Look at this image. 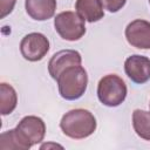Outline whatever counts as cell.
Masks as SVG:
<instances>
[{
  "label": "cell",
  "instance_id": "4",
  "mask_svg": "<svg viewBox=\"0 0 150 150\" xmlns=\"http://www.w3.org/2000/svg\"><path fill=\"white\" fill-rule=\"evenodd\" d=\"M54 27L57 34L68 41H76L86 33L84 20L71 11L59 13L54 19Z\"/></svg>",
  "mask_w": 150,
  "mask_h": 150
},
{
  "label": "cell",
  "instance_id": "13",
  "mask_svg": "<svg viewBox=\"0 0 150 150\" xmlns=\"http://www.w3.org/2000/svg\"><path fill=\"white\" fill-rule=\"evenodd\" d=\"M18 103V96L11 84L2 82L0 84V112L1 115L11 114Z\"/></svg>",
  "mask_w": 150,
  "mask_h": 150
},
{
  "label": "cell",
  "instance_id": "14",
  "mask_svg": "<svg viewBox=\"0 0 150 150\" xmlns=\"http://www.w3.org/2000/svg\"><path fill=\"white\" fill-rule=\"evenodd\" d=\"M132 125L141 138L150 141V112L136 109L132 112Z\"/></svg>",
  "mask_w": 150,
  "mask_h": 150
},
{
  "label": "cell",
  "instance_id": "9",
  "mask_svg": "<svg viewBox=\"0 0 150 150\" xmlns=\"http://www.w3.org/2000/svg\"><path fill=\"white\" fill-rule=\"evenodd\" d=\"M21 136L32 145L40 143L46 134V125L42 118L38 116H26L16 125Z\"/></svg>",
  "mask_w": 150,
  "mask_h": 150
},
{
  "label": "cell",
  "instance_id": "8",
  "mask_svg": "<svg viewBox=\"0 0 150 150\" xmlns=\"http://www.w3.org/2000/svg\"><path fill=\"white\" fill-rule=\"evenodd\" d=\"M124 70L128 77L138 84L150 80V59L142 55H131L124 62Z\"/></svg>",
  "mask_w": 150,
  "mask_h": 150
},
{
  "label": "cell",
  "instance_id": "7",
  "mask_svg": "<svg viewBox=\"0 0 150 150\" xmlns=\"http://www.w3.org/2000/svg\"><path fill=\"white\" fill-rule=\"evenodd\" d=\"M128 42L139 49H150V22L137 19L131 21L125 28Z\"/></svg>",
  "mask_w": 150,
  "mask_h": 150
},
{
  "label": "cell",
  "instance_id": "2",
  "mask_svg": "<svg viewBox=\"0 0 150 150\" xmlns=\"http://www.w3.org/2000/svg\"><path fill=\"white\" fill-rule=\"evenodd\" d=\"M60 95L69 101L80 98L88 84V75L86 69L80 66H73L63 70L57 77Z\"/></svg>",
  "mask_w": 150,
  "mask_h": 150
},
{
  "label": "cell",
  "instance_id": "15",
  "mask_svg": "<svg viewBox=\"0 0 150 150\" xmlns=\"http://www.w3.org/2000/svg\"><path fill=\"white\" fill-rule=\"evenodd\" d=\"M103 8H105L107 11L115 13L117 11H120L124 5L127 0H100Z\"/></svg>",
  "mask_w": 150,
  "mask_h": 150
},
{
  "label": "cell",
  "instance_id": "6",
  "mask_svg": "<svg viewBox=\"0 0 150 150\" xmlns=\"http://www.w3.org/2000/svg\"><path fill=\"white\" fill-rule=\"evenodd\" d=\"M82 57L79 52L73 49H64L55 53L48 62V71L54 80H57L60 74L69 67L80 66Z\"/></svg>",
  "mask_w": 150,
  "mask_h": 150
},
{
  "label": "cell",
  "instance_id": "16",
  "mask_svg": "<svg viewBox=\"0 0 150 150\" xmlns=\"http://www.w3.org/2000/svg\"><path fill=\"white\" fill-rule=\"evenodd\" d=\"M16 0H0V11H1V14H0V18H5L7 14H9L13 8H14V5H15Z\"/></svg>",
  "mask_w": 150,
  "mask_h": 150
},
{
  "label": "cell",
  "instance_id": "5",
  "mask_svg": "<svg viewBox=\"0 0 150 150\" xmlns=\"http://www.w3.org/2000/svg\"><path fill=\"white\" fill-rule=\"evenodd\" d=\"M49 50V41L41 33H30L27 34L20 42L21 55L30 61L36 62L43 59V56Z\"/></svg>",
  "mask_w": 150,
  "mask_h": 150
},
{
  "label": "cell",
  "instance_id": "1",
  "mask_svg": "<svg viewBox=\"0 0 150 150\" xmlns=\"http://www.w3.org/2000/svg\"><path fill=\"white\" fill-rule=\"evenodd\" d=\"M60 128L66 136L74 139H82L95 131L96 120L89 110L73 109L62 116Z\"/></svg>",
  "mask_w": 150,
  "mask_h": 150
},
{
  "label": "cell",
  "instance_id": "10",
  "mask_svg": "<svg viewBox=\"0 0 150 150\" xmlns=\"http://www.w3.org/2000/svg\"><path fill=\"white\" fill-rule=\"evenodd\" d=\"M25 7L27 14L38 21L50 19L56 9V0H26Z\"/></svg>",
  "mask_w": 150,
  "mask_h": 150
},
{
  "label": "cell",
  "instance_id": "3",
  "mask_svg": "<svg viewBox=\"0 0 150 150\" xmlns=\"http://www.w3.org/2000/svg\"><path fill=\"white\" fill-rule=\"evenodd\" d=\"M97 96L102 104L117 107L127 97V86L120 76L115 74L105 75L98 82Z\"/></svg>",
  "mask_w": 150,
  "mask_h": 150
},
{
  "label": "cell",
  "instance_id": "12",
  "mask_svg": "<svg viewBox=\"0 0 150 150\" xmlns=\"http://www.w3.org/2000/svg\"><path fill=\"white\" fill-rule=\"evenodd\" d=\"M32 146L18 129H11L0 135V150H27Z\"/></svg>",
  "mask_w": 150,
  "mask_h": 150
},
{
  "label": "cell",
  "instance_id": "11",
  "mask_svg": "<svg viewBox=\"0 0 150 150\" xmlns=\"http://www.w3.org/2000/svg\"><path fill=\"white\" fill-rule=\"evenodd\" d=\"M75 9L77 14L88 22H96L104 15L100 0H76Z\"/></svg>",
  "mask_w": 150,
  "mask_h": 150
},
{
  "label": "cell",
  "instance_id": "17",
  "mask_svg": "<svg viewBox=\"0 0 150 150\" xmlns=\"http://www.w3.org/2000/svg\"><path fill=\"white\" fill-rule=\"evenodd\" d=\"M149 4H150V0H149Z\"/></svg>",
  "mask_w": 150,
  "mask_h": 150
}]
</instances>
